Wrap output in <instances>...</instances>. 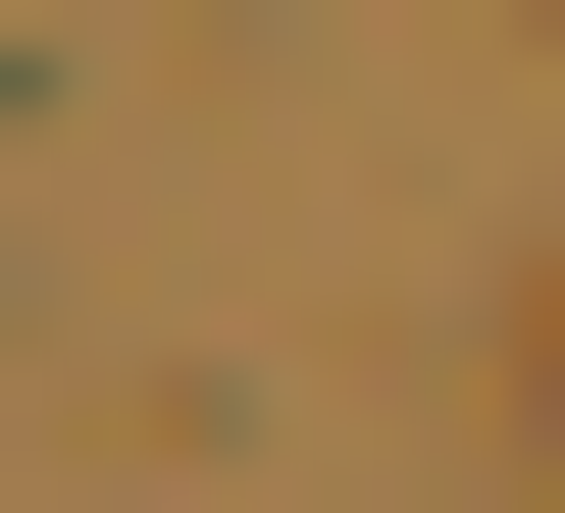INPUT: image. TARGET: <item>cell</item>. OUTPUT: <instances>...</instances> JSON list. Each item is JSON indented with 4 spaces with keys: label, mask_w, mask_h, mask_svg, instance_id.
Returning <instances> with one entry per match:
<instances>
[{
    "label": "cell",
    "mask_w": 565,
    "mask_h": 513,
    "mask_svg": "<svg viewBox=\"0 0 565 513\" xmlns=\"http://www.w3.org/2000/svg\"><path fill=\"white\" fill-rule=\"evenodd\" d=\"M462 410H514V462H565V257H514V308H462Z\"/></svg>",
    "instance_id": "cell-1"
}]
</instances>
